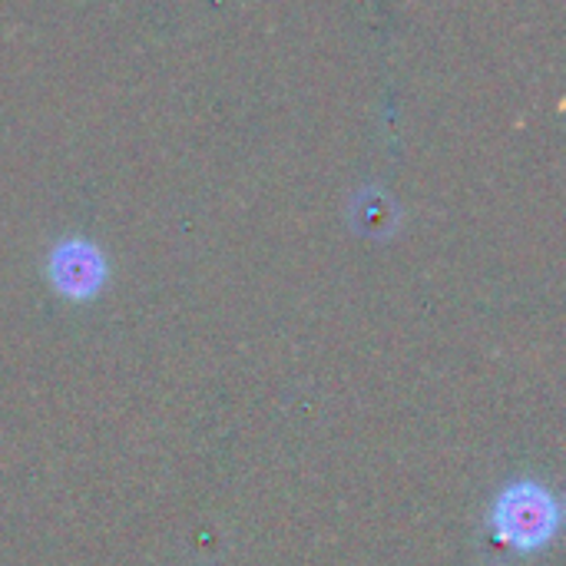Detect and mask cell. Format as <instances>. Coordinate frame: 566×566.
<instances>
[{"label":"cell","instance_id":"cell-1","mask_svg":"<svg viewBox=\"0 0 566 566\" xmlns=\"http://www.w3.org/2000/svg\"><path fill=\"white\" fill-rule=\"evenodd\" d=\"M560 524V507L554 494L537 484H514L507 488L491 507V531L497 544L511 551H537L544 547Z\"/></svg>","mask_w":566,"mask_h":566},{"label":"cell","instance_id":"cell-2","mask_svg":"<svg viewBox=\"0 0 566 566\" xmlns=\"http://www.w3.org/2000/svg\"><path fill=\"white\" fill-rule=\"evenodd\" d=\"M103 275H106L103 259H99L90 245H83V242L60 245L56 255H53V262H50V279H53V285H56L63 295H70V298H86V295H93V292L103 285Z\"/></svg>","mask_w":566,"mask_h":566}]
</instances>
